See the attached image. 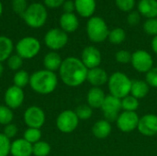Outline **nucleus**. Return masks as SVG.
Returning <instances> with one entry per match:
<instances>
[{"instance_id":"nucleus-20","label":"nucleus","mask_w":157,"mask_h":156,"mask_svg":"<svg viewBox=\"0 0 157 156\" xmlns=\"http://www.w3.org/2000/svg\"><path fill=\"white\" fill-rule=\"evenodd\" d=\"M75 11L83 17H92L97 7L96 0H75Z\"/></svg>"},{"instance_id":"nucleus-15","label":"nucleus","mask_w":157,"mask_h":156,"mask_svg":"<svg viewBox=\"0 0 157 156\" xmlns=\"http://www.w3.org/2000/svg\"><path fill=\"white\" fill-rule=\"evenodd\" d=\"M137 130L146 137H153L157 134V115L146 114L140 118Z\"/></svg>"},{"instance_id":"nucleus-8","label":"nucleus","mask_w":157,"mask_h":156,"mask_svg":"<svg viewBox=\"0 0 157 156\" xmlns=\"http://www.w3.org/2000/svg\"><path fill=\"white\" fill-rule=\"evenodd\" d=\"M79 119L75 110L66 109L62 111L56 119V127L63 133H71L76 130Z\"/></svg>"},{"instance_id":"nucleus-1","label":"nucleus","mask_w":157,"mask_h":156,"mask_svg":"<svg viewBox=\"0 0 157 156\" xmlns=\"http://www.w3.org/2000/svg\"><path fill=\"white\" fill-rule=\"evenodd\" d=\"M59 76L62 82L70 87H76L86 81L88 69L76 57H67L63 60L59 69Z\"/></svg>"},{"instance_id":"nucleus-14","label":"nucleus","mask_w":157,"mask_h":156,"mask_svg":"<svg viewBox=\"0 0 157 156\" xmlns=\"http://www.w3.org/2000/svg\"><path fill=\"white\" fill-rule=\"evenodd\" d=\"M81 61L88 70L93 69L96 67H99L102 61V55L100 51L97 47L92 45L86 46L82 51Z\"/></svg>"},{"instance_id":"nucleus-5","label":"nucleus","mask_w":157,"mask_h":156,"mask_svg":"<svg viewBox=\"0 0 157 156\" xmlns=\"http://www.w3.org/2000/svg\"><path fill=\"white\" fill-rule=\"evenodd\" d=\"M109 30L106 21L100 17H92L86 23V34L94 43H101L108 39Z\"/></svg>"},{"instance_id":"nucleus-31","label":"nucleus","mask_w":157,"mask_h":156,"mask_svg":"<svg viewBox=\"0 0 157 156\" xmlns=\"http://www.w3.org/2000/svg\"><path fill=\"white\" fill-rule=\"evenodd\" d=\"M13 119V109L9 108L6 105H0V125L6 126L9 123H12Z\"/></svg>"},{"instance_id":"nucleus-17","label":"nucleus","mask_w":157,"mask_h":156,"mask_svg":"<svg viewBox=\"0 0 157 156\" xmlns=\"http://www.w3.org/2000/svg\"><path fill=\"white\" fill-rule=\"evenodd\" d=\"M10 154L12 156H31L32 144L23 138L16 139L11 143Z\"/></svg>"},{"instance_id":"nucleus-26","label":"nucleus","mask_w":157,"mask_h":156,"mask_svg":"<svg viewBox=\"0 0 157 156\" xmlns=\"http://www.w3.org/2000/svg\"><path fill=\"white\" fill-rule=\"evenodd\" d=\"M29 78H30L29 74L26 70L21 69L15 73L13 76V85L23 89L25 86H27L29 84Z\"/></svg>"},{"instance_id":"nucleus-21","label":"nucleus","mask_w":157,"mask_h":156,"mask_svg":"<svg viewBox=\"0 0 157 156\" xmlns=\"http://www.w3.org/2000/svg\"><path fill=\"white\" fill-rule=\"evenodd\" d=\"M137 11L147 19L157 17V0H140Z\"/></svg>"},{"instance_id":"nucleus-2","label":"nucleus","mask_w":157,"mask_h":156,"mask_svg":"<svg viewBox=\"0 0 157 156\" xmlns=\"http://www.w3.org/2000/svg\"><path fill=\"white\" fill-rule=\"evenodd\" d=\"M30 88L40 95H49L52 93L58 86V76L54 72L46 69L38 70L30 74Z\"/></svg>"},{"instance_id":"nucleus-19","label":"nucleus","mask_w":157,"mask_h":156,"mask_svg":"<svg viewBox=\"0 0 157 156\" xmlns=\"http://www.w3.org/2000/svg\"><path fill=\"white\" fill-rule=\"evenodd\" d=\"M59 23L61 27L60 29L67 34L75 32L79 27L78 17L75 13H63L60 17Z\"/></svg>"},{"instance_id":"nucleus-12","label":"nucleus","mask_w":157,"mask_h":156,"mask_svg":"<svg viewBox=\"0 0 157 156\" xmlns=\"http://www.w3.org/2000/svg\"><path fill=\"white\" fill-rule=\"evenodd\" d=\"M139 120H140V117L136 112L122 111L120 113L116 120V125L121 131L129 133L138 128Z\"/></svg>"},{"instance_id":"nucleus-40","label":"nucleus","mask_w":157,"mask_h":156,"mask_svg":"<svg viewBox=\"0 0 157 156\" xmlns=\"http://www.w3.org/2000/svg\"><path fill=\"white\" fill-rule=\"evenodd\" d=\"M18 132V129L17 127L16 124L13 123H9L6 126H4V130H3V133L8 138V139H13L17 136Z\"/></svg>"},{"instance_id":"nucleus-39","label":"nucleus","mask_w":157,"mask_h":156,"mask_svg":"<svg viewBox=\"0 0 157 156\" xmlns=\"http://www.w3.org/2000/svg\"><path fill=\"white\" fill-rule=\"evenodd\" d=\"M145 81L150 87L157 88V66H154L147 74H145Z\"/></svg>"},{"instance_id":"nucleus-16","label":"nucleus","mask_w":157,"mask_h":156,"mask_svg":"<svg viewBox=\"0 0 157 156\" xmlns=\"http://www.w3.org/2000/svg\"><path fill=\"white\" fill-rule=\"evenodd\" d=\"M109 74L101 67H96L93 69H89L87 72L86 81L95 87H100L106 84H108L109 81Z\"/></svg>"},{"instance_id":"nucleus-41","label":"nucleus","mask_w":157,"mask_h":156,"mask_svg":"<svg viewBox=\"0 0 157 156\" xmlns=\"http://www.w3.org/2000/svg\"><path fill=\"white\" fill-rule=\"evenodd\" d=\"M141 14L138 11H131L127 17V23L131 26L138 25L141 21Z\"/></svg>"},{"instance_id":"nucleus-18","label":"nucleus","mask_w":157,"mask_h":156,"mask_svg":"<svg viewBox=\"0 0 157 156\" xmlns=\"http://www.w3.org/2000/svg\"><path fill=\"white\" fill-rule=\"evenodd\" d=\"M106 95L101 87L92 86L86 94V104L92 108H100Z\"/></svg>"},{"instance_id":"nucleus-28","label":"nucleus","mask_w":157,"mask_h":156,"mask_svg":"<svg viewBox=\"0 0 157 156\" xmlns=\"http://www.w3.org/2000/svg\"><path fill=\"white\" fill-rule=\"evenodd\" d=\"M52 151L50 143L45 141H40L32 145V155L48 156Z\"/></svg>"},{"instance_id":"nucleus-13","label":"nucleus","mask_w":157,"mask_h":156,"mask_svg":"<svg viewBox=\"0 0 157 156\" xmlns=\"http://www.w3.org/2000/svg\"><path fill=\"white\" fill-rule=\"evenodd\" d=\"M25 94L22 88L16 86H9L4 95V102L6 107L11 109H17L20 108L24 102Z\"/></svg>"},{"instance_id":"nucleus-35","label":"nucleus","mask_w":157,"mask_h":156,"mask_svg":"<svg viewBox=\"0 0 157 156\" xmlns=\"http://www.w3.org/2000/svg\"><path fill=\"white\" fill-rule=\"evenodd\" d=\"M11 141L4 133H0V156H8L10 154Z\"/></svg>"},{"instance_id":"nucleus-27","label":"nucleus","mask_w":157,"mask_h":156,"mask_svg":"<svg viewBox=\"0 0 157 156\" xmlns=\"http://www.w3.org/2000/svg\"><path fill=\"white\" fill-rule=\"evenodd\" d=\"M108 40L112 44H115V45L121 44L126 40V32L121 28H115L109 30Z\"/></svg>"},{"instance_id":"nucleus-10","label":"nucleus","mask_w":157,"mask_h":156,"mask_svg":"<svg viewBox=\"0 0 157 156\" xmlns=\"http://www.w3.org/2000/svg\"><path fill=\"white\" fill-rule=\"evenodd\" d=\"M131 63L135 71L142 74H147L154 67L152 55L144 50H137L132 52Z\"/></svg>"},{"instance_id":"nucleus-34","label":"nucleus","mask_w":157,"mask_h":156,"mask_svg":"<svg viewBox=\"0 0 157 156\" xmlns=\"http://www.w3.org/2000/svg\"><path fill=\"white\" fill-rule=\"evenodd\" d=\"M144 30L146 34L150 36H156L157 35V17L155 18H148L144 23Z\"/></svg>"},{"instance_id":"nucleus-4","label":"nucleus","mask_w":157,"mask_h":156,"mask_svg":"<svg viewBox=\"0 0 157 156\" xmlns=\"http://www.w3.org/2000/svg\"><path fill=\"white\" fill-rule=\"evenodd\" d=\"M22 18L29 27L32 29H40L46 23L48 18L46 6L39 2L31 3L23 14Z\"/></svg>"},{"instance_id":"nucleus-30","label":"nucleus","mask_w":157,"mask_h":156,"mask_svg":"<svg viewBox=\"0 0 157 156\" xmlns=\"http://www.w3.org/2000/svg\"><path fill=\"white\" fill-rule=\"evenodd\" d=\"M139 99L135 98L132 95H129L121 99V108L123 111H134L139 108Z\"/></svg>"},{"instance_id":"nucleus-37","label":"nucleus","mask_w":157,"mask_h":156,"mask_svg":"<svg viewBox=\"0 0 157 156\" xmlns=\"http://www.w3.org/2000/svg\"><path fill=\"white\" fill-rule=\"evenodd\" d=\"M115 59L119 63L127 64L132 61V53L127 50H120L116 52Z\"/></svg>"},{"instance_id":"nucleus-44","label":"nucleus","mask_w":157,"mask_h":156,"mask_svg":"<svg viewBox=\"0 0 157 156\" xmlns=\"http://www.w3.org/2000/svg\"><path fill=\"white\" fill-rule=\"evenodd\" d=\"M151 46H152V50L153 51L157 54V35L155 36L152 40V43H151Z\"/></svg>"},{"instance_id":"nucleus-11","label":"nucleus","mask_w":157,"mask_h":156,"mask_svg":"<svg viewBox=\"0 0 157 156\" xmlns=\"http://www.w3.org/2000/svg\"><path fill=\"white\" fill-rule=\"evenodd\" d=\"M23 120L28 128L40 129L45 123L46 115L41 108L38 106H31L25 110Z\"/></svg>"},{"instance_id":"nucleus-3","label":"nucleus","mask_w":157,"mask_h":156,"mask_svg":"<svg viewBox=\"0 0 157 156\" xmlns=\"http://www.w3.org/2000/svg\"><path fill=\"white\" fill-rule=\"evenodd\" d=\"M132 81L130 77L122 72H115L111 74L108 81V88L109 94L122 99L131 93Z\"/></svg>"},{"instance_id":"nucleus-33","label":"nucleus","mask_w":157,"mask_h":156,"mask_svg":"<svg viewBox=\"0 0 157 156\" xmlns=\"http://www.w3.org/2000/svg\"><path fill=\"white\" fill-rule=\"evenodd\" d=\"M6 62H7V66H8V68H9L11 71H15V72L21 70V67H22V65H23V59H22L19 55H17V53L12 54V55L6 60Z\"/></svg>"},{"instance_id":"nucleus-36","label":"nucleus","mask_w":157,"mask_h":156,"mask_svg":"<svg viewBox=\"0 0 157 156\" xmlns=\"http://www.w3.org/2000/svg\"><path fill=\"white\" fill-rule=\"evenodd\" d=\"M11 5H12L13 11L21 17L23 16V14L25 13V11L29 6L27 0H12Z\"/></svg>"},{"instance_id":"nucleus-29","label":"nucleus","mask_w":157,"mask_h":156,"mask_svg":"<svg viewBox=\"0 0 157 156\" xmlns=\"http://www.w3.org/2000/svg\"><path fill=\"white\" fill-rule=\"evenodd\" d=\"M23 139L31 143L32 145L41 141V131L36 128H27L23 133Z\"/></svg>"},{"instance_id":"nucleus-7","label":"nucleus","mask_w":157,"mask_h":156,"mask_svg":"<svg viewBox=\"0 0 157 156\" xmlns=\"http://www.w3.org/2000/svg\"><path fill=\"white\" fill-rule=\"evenodd\" d=\"M68 34L63 29L54 28L48 30L44 36L45 45L53 51H57L64 48L68 43Z\"/></svg>"},{"instance_id":"nucleus-42","label":"nucleus","mask_w":157,"mask_h":156,"mask_svg":"<svg viewBox=\"0 0 157 156\" xmlns=\"http://www.w3.org/2000/svg\"><path fill=\"white\" fill-rule=\"evenodd\" d=\"M44 6L49 8H58L63 6L65 0H43Z\"/></svg>"},{"instance_id":"nucleus-6","label":"nucleus","mask_w":157,"mask_h":156,"mask_svg":"<svg viewBox=\"0 0 157 156\" xmlns=\"http://www.w3.org/2000/svg\"><path fill=\"white\" fill-rule=\"evenodd\" d=\"M40 48L41 45L40 40L31 36L20 39L15 46L17 54L23 60H29L36 57L39 54Z\"/></svg>"},{"instance_id":"nucleus-23","label":"nucleus","mask_w":157,"mask_h":156,"mask_svg":"<svg viewBox=\"0 0 157 156\" xmlns=\"http://www.w3.org/2000/svg\"><path fill=\"white\" fill-rule=\"evenodd\" d=\"M150 92V86L147 84L145 80L142 79H136L132 81V87H131V93L132 97H134L137 99L144 98Z\"/></svg>"},{"instance_id":"nucleus-25","label":"nucleus","mask_w":157,"mask_h":156,"mask_svg":"<svg viewBox=\"0 0 157 156\" xmlns=\"http://www.w3.org/2000/svg\"><path fill=\"white\" fill-rule=\"evenodd\" d=\"M14 44L10 38L0 35V63L6 61L13 53Z\"/></svg>"},{"instance_id":"nucleus-32","label":"nucleus","mask_w":157,"mask_h":156,"mask_svg":"<svg viewBox=\"0 0 157 156\" xmlns=\"http://www.w3.org/2000/svg\"><path fill=\"white\" fill-rule=\"evenodd\" d=\"M75 112L77 115L79 120H87L93 115V108L87 104H82L75 108Z\"/></svg>"},{"instance_id":"nucleus-43","label":"nucleus","mask_w":157,"mask_h":156,"mask_svg":"<svg viewBox=\"0 0 157 156\" xmlns=\"http://www.w3.org/2000/svg\"><path fill=\"white\" fill-rule=\"evenodd\" d=\"M63 9L64 11V13H74V11H75V1L65 0V2L63 5Z\"/></svg>"},{"instance_id":"nucleus-9","label":"nucleus","mask_w":157,"mask_h":156,"mask_svg":"<svg viewBox=\"0 0 157 156\" xmlns=\"http://www.w3.org/2000/svg\"><path fill=\"white\" fill-rule=\"evenodd\" d=\"M101 110L104 116V120H108L109 122H112L117 120L121 108V99L112 96V95H107L105 97V100L101 106Z\"/></svg>"},{"instance_id":"nucleus-46","label":"nucleus","mask_w":157,"mask_h":156,"mask_svg":"<svg viewBox=\"0 0 157 156\" xmlns=\"http://www.w3.org/2000/svg\"><path fill=\"white\" fill-rule=\"evenodd\" d=\"M2 14H3V4L0 0V17L2 16Z\"/></svg>"},{"instance_id":"nucleus-22","label":"nucleus","mask_w":157,"mask_h":156,"mask_svg":"<svg viewBox=\"0 0 157 156\" xmlns=\"http://www.w3.org/2000/svg\"><path fill=\"white\" fill-rule=\"evenodd\" d=\"M62 63H63V59L57 51H51L48 53H46L43 58L44 69L51 72L55 73L56 71H59Z\"/></svg>"},{"instance_id":"nucleus-24","label":"nucleus","mask_w":157,"mask_h":156,"mask_svg":"<svg viewBox=\"0 0 157 156\" xmlns=\"http://www.w3.org/2000/svg\"><path fill=\"white\" fill-rule=\"evenodd\" d=\"M111 123L106 120H100L95 122L92 127V133L98 139H106L111 133Z\"/></svg>"},{"instance_id":"nucleus-45","label":"nucleus","mask_w":157,"mask_h":156,"mask_svg":"<svg viewBox=\"0 0 157 156\" xmlns=\"http://www.w3.org/2000/svg\"><path fill=\"white\" fill-rule=\"evenodd\" d=\"M4 73V66H3V63H0V77L3 75Z\"/></svg>"},{"instance_id":"nucleus-38","label":"nucleus","mask_w":157,"mask_h":156,"mask_svg":"<svg viewBox=\"0 0 157 156\" xmlns=\"http://www.w3.org/2000/svg\"><path fill=\"white\" fill-rule=\"evenodd\" d=\"M117 7L123 12H131L135 6V0H115Z\"/></svg>"}]
</instances>
